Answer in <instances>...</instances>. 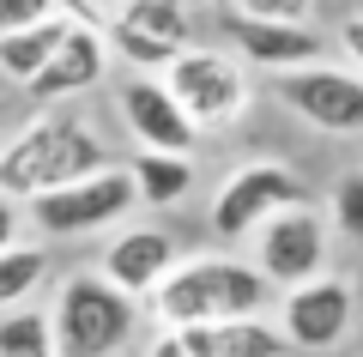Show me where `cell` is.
<instances>
[{
    "label": "cell",
    "mask_w": 363,
    "mask_h": 357,
    "mask_svg": "<svg viewBox=\"0 0 363 357\" xmlns=\"http://www.w3.org/2000/svg\"><path fill=\"white\" fill-rule=\"evenodd\" d=\"M104 164H116L104 133L91 128L85 115L49 103L43 115H30L25 128L0 145V194L6 200H37V194L67 188V182L91 176V170H104Z\"/></svg>",
    "instance_id": "obj_1"
},
{
    "label": "cell",
    "mask_w": 363,
    "mask_h": 357,
    "mask_svg": "<svg viewBox=\"0 0 363 357\" xmlns=\"http://www.w3.org/2000/svg\"><path fill=\"white\" fill-rule=\"evenodd\" d=\"M272 285L255 273V260L230 255H194L176 260L164 285L152 291L157 327H206V321H236V315H267Z\"/></svg>",
    "instance_id": "obj_2"
},
{
    "label": "cell",
    "mask_w": 363,
    "mask_h": 357,
    "mask_svg": "<svg viewBox=\"0 0 363 357\" xmlns=\"http://www.w3.org/2000/svg\"><path fill=\"white\" fill-rule=\"evenodd\" d=\"M55 357H116L140 327V303L104 279V273H73L61 279L49 309Z\"/></svg>",
    "instance_id": "obj_3"
},
{
    "label": "cell",
    "mask_w": 363,
    "mask_h": 357,
    "mask_svg": "<svg viewBox=\"0 0 363 357\" xmlns=\"http://www.w3.org/2000/svg\"><path fill=\"white\" fill-rule=\"evenodd\" d=\"M25 206H30V224L61 243V236H97V230L121 224L140 206V194H133L128 164H104V170H91V176L67 182V188H49Z\"/></svg>",
    "instance_id": "obj_4"
},
{
    "label": "cell",
    "mask_w": 363,
    "mask_h": 357,
    "mask_svg": "<svg viewBox=\"0 0 363 357\" xmlns=\"http://www.w3.org/2000/svg\"><path fill=\"white\" fill-rule=\"evenodd\" d=\"M157 79H164V91L182 103V115H188L200 133L230 128L248 109V73H242V61L224 55V49H200L194 43V49H182Z\"/></svg>",
    "instance_id": "obj_5"
},
{
    "label": "cell",
    "mask_w": 363,
    "mask_h": 357,
    "mask_svg": "<svg viewBox=\"0 0 363 357\" xmlns=\"http://www.w3.org/2000/svg\"><path fill=\"white\" fill-rule=\"evenodd\" d=\"M297 200H303V176L291 164H279V158H248V164L230 170L224 188L212 194L206 224H212L218 243H242V236H255L272 212H285V206H297Z\"/></svg>",
    "instance_id": "obj_6"
},
{
    "label": "cell",
    "mask_w": 363,
    "mask_h": 357,
    "mask_svg": "<svg viewBox=\"0 0 363 357\" xmlns=\"http://www.w3.org/2000/svg\"><path fill=\"white\" fill-rule=\"evenodd\" d=\"M104 43L140 73H164L182 49H194V13L188 0H128L104 25Z\"/></svg>",
    "instance_id": "obj_7"
},
{
    "label": "cell",
    "mask_w": 363,
    "mask_h": 357,
    "mask_svg": "<svg viewBox=\"0 0 363 357\" xmlns=\"http://www.w3.org/2000/svg\"><path fill=\"white\" fill-rule=\"evenodd\" d=\"M327 267V218L315 212L309 200L272 212L267 224L255 230V273L272 285V291H291L303 279H321Z\"/></svg>",
    "instance_id": "obj_8"
},
{
    "label": "cell",
    "mask_w": 363,
    "mask_h": 357,
    "mask_svg": "<svg viewBox=\"0 0 363 357\" xmlns=\"http://www.w3.org/2000/svg\"><path fill=\"white\" fill-rule=\"evenodd\" d=\"M272 91H279V103L291 115H303L321 133H363V73L315 61V67L272 73Z\"/></svg>",
    "instance_id": "obj_9"
},
{
    "label": "cell",
    "mask_w": 363,
    "mask_h": 357,
    "mask_svg": "<svg viewBox=\"0 0 363 357\" xmlns=\"http://www.w3.org/2000/svg\"><path fill=\"white\" fill-rule=\"evenodd\" d=\"M351 321H357V291H351L345 279H303L285 291V303H279V333H285L291 351H339L351 333Z\"/></svg>",
    "instance_id": "obj_10"
},
{
    "label": "cell",
    "mask_w": 363,
    "mask_h": 357,
    "mask_svg": "<svg viewBox=\"0 0 363 357\" xmlns=\"http://www.w3.org/2000/svg\"><path fill=\"white\" fill-rule=\"evenodd\" d=\"M116 109H121V121H128V133L140 140V152H182V158H194L200 128L182 115V103L164 91V79H157V73L121 79Z\"/></svg>",
    "instance_id": "obj_11"
},
{
    "label": "cell",
    "mask_w": 363,
    "mask_h": 357,
    "mask_svg": "<svg viewBox=\"0 0 363 357\" xmlns=\"http://www.w3.org/2000/svg\"><path fill=\"white\" fill-rule=\"evenodd\" d=\"M109 79V43L104 31H91V25H67V37L55 43V55L43 61V73L30 79V97L49 109V103H73L85 97V91H97Z\"/></svg>",
    "instance_id": "obj_12"
},
{
    "label": "cell",
    "mask_w": 363,
    "mask_h": 357,
    "mask_svg": "<svg viewBox=\"0 0 363 357\" xmlns=\"http://www.w3.org/2000/svg\"><path fill=\"white\" fill-rule=\"evenodd\" d=\"M176 260H182V255H176V236H169V230H157V224H128V230L109 236L97 273H104L116 291H128L133 303H140V297H152L157 285H164V273L176 267Z\"/></svg>",
    "instance_id": "obj_13"
},
{
    "label": "cell",
    "mask_w": 363,
    "mask_h": 357,
    "mask_svg": "<svg viewBox=\"0 0 363 357\" xmlns=\"http://www.w3.org/2000/svg\"><path fill=\"white\" fill-rule=\"evenodd\" d=\"M224 37H230L236 61L267 67V73L315 67V61H321V49H327L315 25H279V18H242V13H230V18H224Z\"/></svg>",
    "instance_id": "obj_14"
},
{
    "label": "cell",
    "mask_w": 363,
    "mask_h": 357,
    "mask_svg": "<svg viewBox=\"0 0 363 357\" xmlns=\"http://www.w3.org/2000/svg\"><path fill=\"white\" fill-rule=\"evenodd\" d=\"M188 357H291L285 333L267 315H236V321H206V327H169Z\"/></svg>",
    "instance_id": "obj_15"
},
{
    "label": "cell",
    "mask_w": 363,
    "mask_h": 357,
    "mask_svg": "<svg viewBox=\"0 0 363 357\" xmlns=\"http://www.w3.org/2000/svg\"><path fill=\"white\" fill-rule=\"evenodd\" d=\"M73 18L67 13H49L37 25H18V31H0V79H13V85H30L43 73V61L55 55V43L67 37Z\"/></svg>",
    "instance_id": "obj_16"
},
{
    "label": "cell",
    "mask_w": 363,
    "mask_h": 357,
    "mask_svg": "<svg viewBox=\"0 0 363 357\" xmlns=\"http://www.w3.org/2000/svg\"><path fill=\"white\" fill-rule=\"evenodd\" d=\"M128 176H133L140 206H182L188 188H194V158H182V152H133Z\"/></svg>",
    "instance_id": "obj_17"
},
{
    "label": "cell",
    "mask_w": 363,
    "mask_h": 357,
    "mask_svg": "<svg viewBox=\"0 0 363 357\" xmlns=\"http://www.w3.org/2000/svg\"><path fill=\"white\" fill-rule=\"evenodd\" d=\"M49 285V248L43 243H6L0 248V309H18Z\"/></svg>",
    "instance_id": "obj_18"
},
{
    "label": "cell",
    "mask_w": 363,
    "mask_h": 357,
    "mask_svg": "<svg viewBox=\"0 0 363 357\" xmlns=\"http://www.w3.org/2000/svg\"><path fill=\"white\" fill-rule=\"evenodd\" d=\"M0 357H55L49 309H37V303L0 309Z\"/></svg>",
    "instance_id": "obj_19"
},
{
    "label": "cell",
    "mask_w": 363,
    "mask_h": 357,
    "mask_svg": "<svg viewBox=\"0 0 363 357\" xmlns=\"http://www.w3.org/2000/svg\"><path fill=\"white\" fill-rule=\"evenodd\" d=\"M327 212H333V230H339V236L363 248V170H351V176L333 182V200H327Z\"/></svg>",
    "instance_id": "obj_20"
},
{
    "label": "cell",
    "mask_w": 363,
    "mask_h": 357,
    "mask_svg": "<svg viewBox=\"0 0 363 357\" xmlns=\"http://www.w3.org/2000/svg\"><path fill=\"white\" fill-rule=\"evenodd\" d=\"M242 18H279V25H309V0H224Z\"/></svg>",
    "instance_id": "obj_21"
},
{
    "label": "cell",
    "mask_w": 363,
    "mask_h": 357,
    "mask_svg": "<svg viewBox=\"0 0 363 357\" xmlns=\"http://www.w3.org/2000/svg\"><path fill=\"white\" fill-rule=\"evenodd\" d=\"M55 6H61V13L73 18V25H91V31H104L109 18H116L121 6H128V0H55Z\"/></svg>",
    "instance_id": "obj_22"
},
{
    "label": "cell",
    "mask_w": 363,
    "mask_h": 357,
    "mask_svg": "<svg viewBox=\"0 0 363 357\" xmlns=\"http://www.w3.org/2000/svg\"><path fill=\"white\" fill-rule=\"evenodd\" d=\"M61 13L55 0H0V31H18V25H37V18Z\"/></svg>",
    "instance_id": "obj_23"
},
{
    "label": "cell",
    "mask_w": 363,
    "mask_h": 357,
    "mask_svg": "<svg viewBox=\"0 0 363 357\" xmlns=\"http://www.w3.org/2000/svg\"><path fill=\"white\" fill-rule=\"evenodd\" d=\"M18 224H25L18 200H6V194H0V248H6V243H18Z\"/></svg>",
    "instance_id": "obj_24"
},
{
    "label": "cell",
    "mask_w": 363,
    "mask_h": 357,
    "mask_svg": "<svg viewBox=\"0 0 363 357\" xmlns=\"http://www.w3.org/2000/svg\"><path fill=\"white\" fill-rule=\"evenodd\" d=\"M339 43H345V55L363 67V18H345V31H339Z\"/></svg>",
    "instance_id": "obj_25"
},
{
    "label": "cell",
    "mask_w": 363,
    "mask_h": 357,
    "mask_svg": "<svg viewBox=\"0 0 363 357\" xmlns=\"http://www.w3.org/2000/svg\"><path fill=\"white\" fill-rule=\"evenodd\" d=\"M145 357H188V345H182L176 333L164 327V333H157V339H152V351H145Z\"/></svg>",
    "instance_id": "obj_26"
}]
</instances>
